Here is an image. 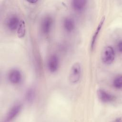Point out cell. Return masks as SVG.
Segmentation results:
<instances>
[{
	"label": "cell",
	"instance_id": "cell-10",
	"mask_svg": "<svg viewBox=\"0 0 122 122\" xmlns=\"http://www.w3.org/2000/svg\"><path fill=\"white\" fill-rule=\"evenodd\" d=\"M87 1L85 0H75L71 1V6L73 9L77 12H81L85 8Z\"/></svg>",
	"mask_w": 122,
	"mask_h": 122
},
{
	"label": "cell",
	"instance_id": "cell-14",
	"mask_svg": "<svg viewBox=\"0 0 122 122\" xmlns=\"http://www.w3.org/2000/svg\"><path fill=\"white\" fill-rule=\"evenodd\" d=\"M112 84L113 87L117 89H121L122 87V77L121 75L116 76L113 79Z\"/></svg>",
	"mask_w": 122,
	"mask_h": 122
},
{
	"label": "cell",
	"instance_id": "cell-15",
	"mask_svg": "<svg viewBox=\"0 0 122 122\" xmlns=\"http://www.w3.org/2000/svg\"><path fill=\"white\" fill-rule=\"evenodd\" d=\"M117 48L119 52L121 53L122 51V40L118 41L117 44Z\"/></svg>",
	"mask_w": 122,
	"mask_h": 122
},
{
	"label": "cell",
	"instance_id": "cell-16",
	"mask_svg": "<svg viewBox=\"0 0 122 122\" xmlns=\"http://www.w3.org/2000/svg\"><path fill=\"white\" fill-rule=\"evenodd\" d=\"M37 2V1L35 0V1H30L29 2H30V3H32V4H35V3H36Z\"/></svg>",
	"mask_w": 122,
	"mask_h": 122
},
{
	"label": "cell",
	"instance_id": "cell-3",
	"mask_svg": "<svg viewBox=\"0 0 122 122\" xmlns=\"http://www.w3.org/2000/svg\"><path fill=\"white\" fill-rule=\"evenodd\" d=\"M8 79L9 81L13 84H20L22 80L21 72L18 69H12L9 71Z\"/></svg>",
	"mask_w": 122,
	"mask_h": 122
},
{
	"label": "cell",
	"instance_id": "cell-5",
	"mask_svg": "<svg viewBox=\"0 0 122 122\" xmlns=\"http://www.w3.org/2000/svg\"><path fill=\"white\" fill-rule=\"evenodd\" d=\"M53 19L50 16L45 17L41 23V31L44 34H48L50 33L53 25Z\"/></svg>",
	"mask_w": 122,
	"mask_h": 122
},
{
	"label": "cell",
	"instance_id": "cell-8",
	"mask_svg": "<svg viewBox=\"0 0 122 122\" xmlns=\"http://www.w3.org/2000/svg\"><path fill=\"white\" fill-rule=\"evenodd\" d=\"M97 95L99 99L103 102H111L115 100L114 96L104 89H99L97 90Z\"/></svg>",
	"mask_w": 122,
	"mask_h": 122
},
{
	"label": "cell",
	"instance_id": "cell-7",
	"mask_svg": "<svg viewBox=\"0 0 122 122\" xmlns=\"http://www.w3.org/2000/svg\"><path fill=\"white\" fill-rule=\"evenodd\" d=\"M20 20L16 15H12L10 16L6 21V26L10 31H15L17 30Z\"/></svg>",
	"mask_w": 122,
	"mask_h": 122
},
{
	"label": "cell",
	"instance_id": "cell-6",
	"mask_svg": "<svg viewBox=\"0 0 122 122\" xmlns=\"http://www.w3.org/2000/svg\"><path fill=\"white\" fill-rule=\"evenodd\" d=\"M22 106L20 104L17 103L14 105L8 111L5 118V121L10 122L15 119L19 115Z\"/></svg>",
	"mask_w": 122,
	"mask_h": 122
},
{
	"label": "cell",
	"instance_id": "cell-13",
	"mask_svg": "<svg viewBox=\"0 0 122 122\" xmlns=\"http://www.w3.org/2000/svg\"><path fill=\"white\" fill-rule=\"evenodd\" d=\"M35 96V92L34 89L30 88L26 92L25 99L28 102H31L33 101Z\"/></svg>",
	"mask_w": 122,
	"mask_h": 122
},
{
	"label": "cell",
	"instance_id": "cell-2",
	"mask_svg": "<svg viewBox=\"0 0 122 122\" xmlns=\"http://www.w3.org/2000/svg\"><path fill=\"white\" fill-rule=\"evenodd\" d=\"M115 53L113 48L111 46L105 47L101 52V60L105 64H112L115 59Z\"/></svg>",
	"mask_w": 122,
	"mask_h": 122
},
{
	"label": "cell",
	"instance_id": "cell-1",
	"mask_svg": "<svg viewBox=\"0 0 122 122\" xmlns=\"http://www.w3.org/2000/svg\"><path fill=\"white\" fill-rule=\"evenodd\" d=\"M82 72V68L79 62L74 63L71 66L70 71L69 80L72 84H76L79 82L81 79Z\"/></svg>",
	"mask_w": 122,
	"mask_h": 122
},
{
	"label": "cell",
	"instance_id": "cell-11",
	"mask_svg": "<svg viewBox=\"0 0 122 122\" xmlns=\"http://www.w3.org/2000/svg\"><path fill=\"white\" fill-rule=\"evenodd\" d=\"M63 27L68 32H71L74 30L75 24L74 20L71 17L66 18L63 21Z\"/></svg>",
	"mask_w": 122,
	"mask_h": 122
},
{
	"label": "cell",
	"instance_id": "cell-12",
	"mask_svg": "<svg viewBox=\"0 0 122 122\" xmlns=\"http://www.w3.org/2000/svg\"><path fill=\"white\" fill-rule=\"evenodd\" d=\"M26 32L25 22L23 20H20L19 27L17 30V33L18 37L20 38H23Z\"/></svg>",
	"mask_w": 122,
	"mask_h": 122
},
{
	"label": "cell",
	"instance_id": "cell-9",
	"mask_svg": "<svg viewBox=\"0 0 122 122\" xmlns=\"http://www.w3.org/2000/svg\"><path fill=\"white\" fill-rule=\"evenodd\" d=\"M105 19V17L104 16L102 17V18L100 22H99V23L96 28V30H95L94 33H93V35L92 36V39L91 40V48L92 50H93L94 48L95 44L96 43L97 38L98 37V35H99V34L101 31V30L102 27V26L104 24Z\"/></svg>",
	"mask_w": 122,
	"mask_h": 122
},
{
	"label": "cell",
	"instance_id": "cell-4",
	"mask_svg": "<svg viewBox=\"0 0 122 122\" xmlns=\"http://www.w3.org/2000/svg\"><path fill=\"white\" fill-rule=\"evenodd\" d=\"M59 64L60 60L58 56L56 54L51 55L47 62V67L49 71L51 73L56 72L59 68Z\"/></svg>",
	"mask_w": 122,
	"mask_h": 122
}]
</instances>
